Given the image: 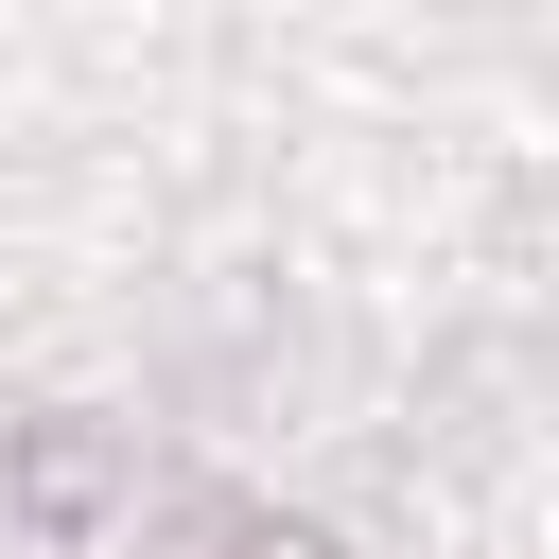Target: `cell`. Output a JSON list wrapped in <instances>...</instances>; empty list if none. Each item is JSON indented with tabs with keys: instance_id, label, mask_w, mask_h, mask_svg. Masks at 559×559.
I'll return each instance as SVG.
<instances>
[{
	"instance_id": "1",
	"label": "cell",
	"mask_w": 559,
	"mask_h": 559,
	"mask_svg": "<svg viewBox=\"0 0 559 559\" xmlns=\"http://www.w3.org/2000/svg\"><path fill=\"white\" fill-rule=\"evenodd\" d=\"M35 507H70L87 559H332L314 524H262L245 489H210L175 454H105V437H35Z\"/></svg>"
}]
</instances>
